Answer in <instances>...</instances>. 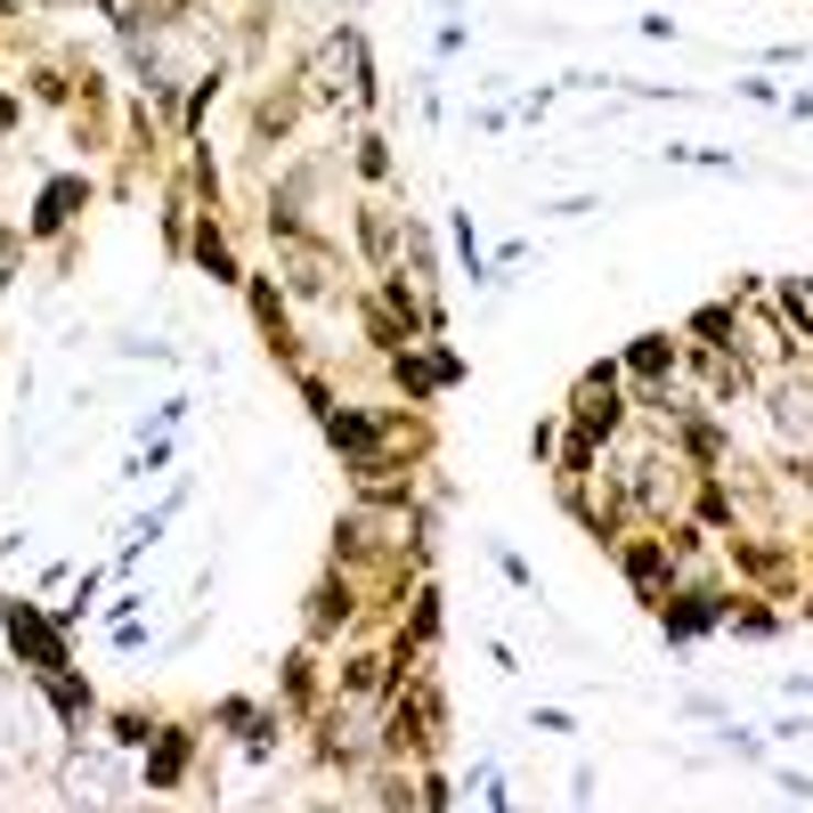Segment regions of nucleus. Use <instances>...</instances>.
Masks as SVG:
<instances>
[{
	"instance_id": "1",
	"label": "nucleus",
	"mask_w": 813,
	"mask_h": 813,
	"mask_svg": "<svg viewBox=\"0 0 813 813\" xmlns=\"http://www.w3.org/2000/svg\"><path fill=\"white\" fill-rule=\"evenodd\" d=\"M9 635H17V651H25V659L41 667V675H50V667H57V659H66V651H57V635H50V627H41V618L25 611V602H9Z\"/></svg>"
},
{
	"instance_id": "2",
	"label": "nucleus",
	"mask_w": 813,
	"mask_h": 813,
	"mask_svg": "<svg viewBox=\"0 0 813 813\" xmlns=\"http://www.w3.org/2000/svg\"><path fill=\"white\" fill-rule=\"evenodd\" d=\"M455 374H464V366H455L448 350H424V359H399V383H407V391H448Z\"/></svg>"
},
{
	"instance_id": "3",
	"label": "nucleus",
	"mask_w": 813,
	"mask_h": 813,
	"mask_svg": "<svg viewBox=\"0 0 813 813\" xmlns=\"http://www.w3.org/2000/svg\"><path fill=\"white\" fill-rule=\"evenodd\" d=\"M333 448H350V455H366V448H383V424H366V415H333Z\"/></svg>"
},
{
	"instance_id": "4",
	"label": "nucleus",
	"mask_w": 813,
	"mask_h": 813,
	"mask_svg": "<svg viewBox=\"0 0 813 813\" xmlns=\"http://www.w3.org/2000/svg\"><path fill=\"white\" fill-rule=\"evenodd\" d=\"M179 765H187V740L172 733V740H163V748H155V765H147V781H155V789H172V781H179Z\"/></svg>"
},
{
	"instance_id": "5",
	"label": "nucleus",
	"mask_w": 813,
	"mask_h": 813,
	"mask_svg": "<svg viewBox=\"0 0 813 813\" xmlns=\"http://www.w3.org/2000/svg\"><path fill=\"white\" fill-rule=\"evenodd\" d=\"M74 204H81V187H74V179H57V187H50V204H41V228H57Z\"/></svg>"
},
{
	"instance_id": "6",
	"label": "nucleus",
	"mask_w": 813,
	"mask_h": 813,
	"mask_svg": "<svg viewBox=\"0 0 813 813\" xmlns=\"http://www.w3.org/2000/svg\"><path fill=\"white\" fill-rule=\"evenodd\" d=\"M196 261L212 268V277H237V261H228V244H220V237H204V244H196Z\"/></svg>"
}]
</instances>
